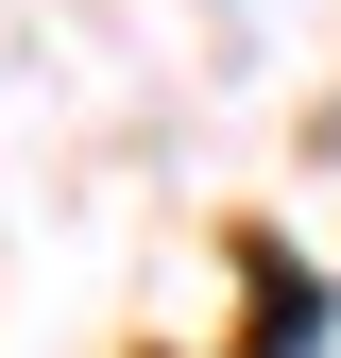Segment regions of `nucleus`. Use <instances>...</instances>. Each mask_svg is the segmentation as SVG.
<instances>
[{
	"instance_id": "1",
	"label": "nucleus",
	"mask_w": 341,
	"mask_h": 358,
	"mask_svg": "<svg viewBox=\"0 0 341 358\" xmlns=\"http://www.w3.org/2000/svg\"><path fill=\"white\" fill-rule=\"evenodd\" d=\"M307 341H324V290H290V273H273V307H256V358H307Z\"/></svg>"
}]
</instances>
